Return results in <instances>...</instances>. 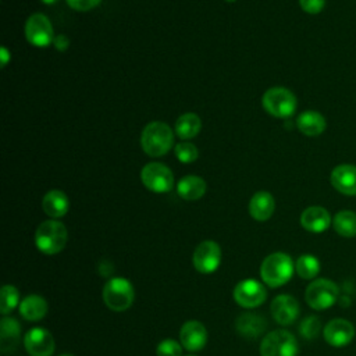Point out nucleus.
I'll return each mask as SVG.
<instances>
[{"label":"nucleus","instance_id":"72a5a7b5","mask_svg":"<svg viewBox=\"0 0 356 356\" xmlns=\"http://www.w3.org/2000/svg\"><path fill=\"white\" fill-rule=\"evenodd\" d=\"M54 43H56V47L58 49V50H65L67 49V46H68V40H67V38L65 36H63V35H58L57 38H54Z\"/></svg>","mask_w":356,"mask_h":356},{"label":"nucleus","instance_id":"f257e3e1","mask_svg":"<svg viewBox=\"0 0 356 356\" xmlns=\"http://www.w3.org/2000/svg\"><path fill=\"white\" fill-rule=\"evenodd\" d=\"M174 143V134L171 128L161 122L153 121L147 124L140 135V145L146 154L152 157L164 156Z\"/></svg>","mask_w":356,"mask_h":356},{"label":"nucleus","instance_id":"58836bf2","mask_svg":"<svg viewBox=\"0 0 356 356\" xmlns=\"http://www.w3.org/2000/svg\"><path fill=\"white\" fill-rule=\"evenodd\" d=\"M191 356H193V355H191Z\"/></svg>","mask_w":356,"mask_h":356},{"label":"nucleus","instance_id":"5701e85b","mask_svg":"<svg viewBox=\"0 0 356 356\" xmlns=\"http://www.w3.org/2000/svg\"><path fill=\"white\" fill-rule=\"evenodd\" d=\"M47 302L39 295H28L19 303V314L28 321H39L47 314Z\"/></svg>","mask_w":356,"mask_h":356},{"label":"nucleus","instance_id":"dca6fc26","mask_svg":"<svg viewBox=\"0 0 356 356\" xmlns=\"http://www.w3.org/2000/svg\"><path fill=\"white\" fill-rule=\"evenodd\" d=\"M331 185L345 196H356V165L339 164L331 171Z\"/></svg>","mask_w":356,"mask_h":356},{"label":"nucleus","instance_id":"2f4dec72","mask_svg":"<svg viewBox=\"0 0 356 356\" xmlns=\"http://www.w3.org/2000/svg\"><path fill=\"white\" fill-rule=\"evenodd\" d=\"M300 8L309 14H318L325 6V0H299Z\"/></svg>","mask_w":356,"mask_h":356},{"label":"nucleus","instance_id":"e433bc0d","mask_svg":"<svg viewBox=\"0 0 356 356\" xmlns=\"http://www.w3.org/2000/svg\"><path fill=\"white\" fill-rule=\"evenodd\" d=\"M60 356H74V355H70V353H67V355H60Z\"/></svg>","mask_w":356,"mask_h":356},{"label":"nucleus","instance_id":"ddd939ff","mask_svg":"<svg viewBox=\"0 0 356 356\" xmlns=\"http://www.w3.org/2000/svg\"><path fill=\"white\" fill-rule=\"evenodd\" d=\"M323 335L328 345L334 348H342L352 342L355 337V327L345 318H334L325 324Z\"/></svg>","mask_w":356,"mask_h":356},{"label":"nucleus","instance_id":"a211bd4d","mask_svg":"<svg viewBox=\"0 0 356 356\" xmlns=\"http://www.w3.org/2000/svg\"><path fill=\"white\" fill-rule=\"evenodd\" d=\"M236 331L249 339L259 338L267 328V321L263 316L254 313H242L235 321Z\"/></svg>","mask_w":356,"mask_h":356},{"label":"nucleus","instance_id":"4c0bfd02","mask_svg":"<svg viewBox=\"0 0 356 356\" xmlns=\"http://www.w3.org/2000/svg\"><path fill=\"white\" fill-rule=\"evenodd\" d=\"M225 1H229V3H232V1H235V0H225Z\"/></svg>","mask_w":356,"mask_h":356},{"label":"nucleus","instance_id":"a878e982","mask_svg":"<svg viewBox=\"0 0 356 356\" xmlns=\"http://www.w3.org/2000/svg\"><path fill=\"white\" fill-rule=\"evenodd\" d=\"M332 225L335 232L341 236H356V213L350 210L338 211L332 218Z\"/></svg>","mask_w":356,"mask_h":356},{"label":"nucleus","instance_id":"393cba45","mask_svg":"<svg viewBox=\"0 0 356 356\" xmlns=\"http://www.w3.org/2000/svg\"><path fill=\"white\" fill-rule=\"evenodd\" d=\"M202 128V121L195 113L182 114L175 122V134L181 139H192L195 138Z\"/></svg>","mask_w":356,"mask_h":356},{"label":"nucleus","instance_id":"f03ea898","mask_svg":"<svg viewBox=\"0 0 356 356\" xmlns=\"http://www.w3.org/2000/svg\"><path fill=\"white\" fill-rule=\"evenodd\" d=\"M68 239L67 228L63 222L57 220H46L40 222L35 232L36 248L44 254H56L61 252Z\"/></svg>","mask_w":356,"mask_h":356},{"label":"nucleus","instance_id":"bb28decb","mask_svg":"<svg viewBox=\"0 0 356 356\" xmlns=\"http://www.w3.org/2000/svg\"><path fill=\"white\" fill-rule=\"evenodd\" d=\"M295 271L300 278L312 280L320 271V261L313 254H300L295 263Z\"/></svg>","mask_w":356,"mask_h":356},{"label":"nucleus","instance_id":"6ab92c4d","mask_svg":"<svg viewBox=\"0 0 356 356\" xmlns=\"http://www.w3.org/2000/svg\"><path fill=\"white\" fill-rule=\"evenodd\" d=\"M21 339V325L13 317H3L0 321V348L3 353L14 352Z\"/></svg>","mask_w":356,"mask_h":356},{"label":"nucleus","instance_id":"9d476101","mask_svg":"<svg viewBox=\"0 0 356 356\" xmlns=\"http://www.w3.org/2000/svg\"><path fill=\"white\" fill-rule=\"evenodd\" d=\"M267 289L256 280H243L236 284L234 289L235 302L246 309H253L264 303Z\"/></svg>","mask_w":356,"mask_h":356},{"label":"nucleus","instance_id":"7ed1b4c3","mask_svg":"<svg viewBox=\"0 0 356 356\" xmlns=\"http://www.w3.org/2000/svg\"><path fill=\"white\" fill-rule=\"evenodd\" d=\"M293 270L295 266L291 256L282 252H275L268 254L263 260L260 267V275L268 286L277 288L291 280Z\"/></svg>","mask_w":356,"mask_h":356},{"label":"nucleus","instance_id":"423d86ee","mask_svg":"<svg viewBox=\"0 0 356 356\" xmlns=\"http://www.w3.org/2000/svg\"><path fill=\"white\" fill-rule=\"evenodd\" d=\"M339 296L338 285L327 278H317L312 281L305 292L307 305L314 310H325L335 305Z\"/></svg>","mask_w":356,"mask_h":356},{"label":"nucleus","instance_id":"4be33fe9","mask_svg":"<svg viewBox=\"0 0 356 356\" xmlns=\"http://www.w3.org/2000/svg\"><path fill=\"white\" fill-rule=\"evenodd\" d=\"M296 127L306 136H318L325 131L327 122L323 114L313 110H307L296 118Z\"/></svg>","mask_w":356,"mask_h":356},{"label":"nucleus","instance_id":"c85d7f7f","mask_svg":"<svg viewBox=\"0 0 356 356\" xmlns=\"http://www.w3.org/2000/svg\"><path fill=\"white\" fill-rule=\"evenodd\" d=\"M320 330H321V323H320V318L316 316H309L303 318L302 323L299 324V332L306 339L317 338L320 334Z\"/></svg>","mask_w":356,"mask_h":356},{"label":"nucleus","instance_id":"473e14b6","mask_svg":"<svg viewBox=\"0 0 356 356\" xmlns=\"http://www.w3.org/2000/svg\"><path fill=\"white\" fill-rule=\"evenodd\" d=\"M68 6L76 11H88L95 8L100 0H67Z\"/></svg>","mask_w":356,"mask_h":356},{"label":"nucleus","instance_id":"c9c22d12","mask_svg":"<svg viewBox=\"0 0 356 356\" xmlns=\"http://www.w3.org/2000/svg\"><path fill=\"white\" fill-rule=\"evenodd\" d=\"M42 3H44V4H53V3H56L57 0H40Z\"/></svg>","mask_w":356,"mask_h":356},{"label":"nucleus","instance_id":"b1692460","mask_svg":"<svg viewBox=\"0 0 356 356\" xmlns=\"http://www.w3.org/2000/svg\"><path fill=\"white\" fill-rule=\"evenodd\" d=\"M177 192L185 200H197L206 192V182L197 175H186L179 179Z\"/></svg>","mask_w":356,"mask_h":356},{"label":"nucleus","instance_id":"2eb2a0df","mask_svg":"<svg viewBox=\"0 0 356 356\" xmlns=\"http://www.w3.org/2000/svg\"><path fill=\"white\" fill-rule=\"evenodd\" d=\"M179 341L186 350H200L204 348L207 342V331L200 321L189 320L181 327Z\"/></svg>","mask_w":356,"mask_h":356},{"label":"nucleus","instance_id":"412c9836","mask_svg":"<svg viewBox=\"0 0 356 356\" xmlns=\"http://www.w3.org/2000/svg\"><path fill=\"white\" fill-rule=\"evenodd\" d=\"M68 207H70V202L67 195L63 191L53 189L43 196L42 209L49 217L54 220L65 216L68 211Z\"/></svg>","mask_w":356,"mask_h":356},{"label":"nucleus","instance_id":"f704fd0d","mask_svg":"<svg viewBox=\"0 0 356 356\" xmlns=\"http://www.w3.org/2000/svg\"><path fill=\"white\" fill-rule=\"evenodd\" d=\"M1 67H4L6 64H7V61H8V50L6 49V47H1Z\"/></svg>","mask_w":356,"mask_h":356},{"label":"nucleus","instance_id":"6e6552de","mask_svg":"<svg viewBox=\"0 0 356 356\" xmlns=\"http://www.w3.org/2000/svg\"><path fill=\"white\" fill-rule=\"evenodd\" d=\"M142 184L152 192L165 193L174 186V175L171 170L161 163H149L140 171Z\"/></svg>","mask_w":356,"mask_h":356},{"label":"nucleus","instance_id":"7c9ffc66","mask_svg":"<svg viewBox=\"0 0 356 356\" xmlns=\"http://www.w3.org/2000/svg\"><path fill=\"white\" fill-rule=\"evenodd\" d=\"M157 356H182V346L174 339H164L156 348Z\"/></svg>","mask_w":356,"mask_h":356},{"label":"nucleus","instance_id":"aec40b11","mask_svg":"<svg viewBox=\"0 0 356 356\" xmlns=\"http://www.w3.org/2000/svg\"><path fill=\"white\" fill-rule=\"evenodd\" d=\"M275 209V202L271 193L266 191L256 192L249 202V213L257 221L268 220Z\"/></svg>","mask_w":356,"mask_h":356},{"label":"nucleus","instance_id":"20e7f679","mask_svg":"<svg viewBox=\"0 0 356 356\" xmlns=\"http://www.w3.org/2000/svg\"><path fill=\"white\" fill-rule=\"evenodd\" d=\"M135 299L132 284L122 278L114 277L108 280L103 288V300L113 312H124L131 307Z\"/></svg>","mask_w":356,"mask_h":356},{"label":"nucleus","instance_id":"f3484780","mask_svg":"<svg viewBox=\"0 0 356 356\" xmlns=\"http://www.w3.org/2000/svg\"><path fill=\"white\" fill-rule=\"evenodd\" d=\"M331 224V216L328 210L321 206H310L300 214V225L313 234L324 232Z\"/></svg>","mask_w":356,"mask_h":356},{"label":"nucleus","instance_id":"39448f33","mask_svg":"<svg viewBox=\"0 0 356 356\" xmlns=\"http://www.w3.org/2000/svg\"><path fill=\"white\" fill-rule=\"evenodd\" d=\"M261 104L270 115L277 118H289L296 110L298 100L289 89L275 86L264 92Z\"/></svg>","mask_w":356,"mask_h":356},{"label":"nucleus","instance_id":"cd10ccee","mask_svg":"<svg viewBox=\"0 0 356 356\" xmlns=\"http://www.w3.org/2000/svg\"><path fill=\"white\" fill-rule=\"evenodd\" d=\"M19 303V292L14 285H4L0 292V313L10 314Z\"/></svg>","mask_w":356,"mask_h":356},{"label":"nucleus","instance_id":"4468645a","mask_svg":"<svg viewBox=\"0 0 356 356\" xmlns=\"http://www.w3.org/2000/svg\"><path fill=\"white\" fill-rule=\"evenodd\" d=\"M273 318L281 324V325H289L295 323V320L299 317L300 313V306L298 300L286 293L278 295L274 298L270 306Z\"/></svg>","mask_w":356,"mask_h":356},{"label":"nucleus","instance_id":"9b49d317","mask_svg":"<svg viewBox=\"0 0 356 356\" xmlns=\"http://www.w3.org/2000/svg\"><path fill=\"white\" fill-rule=\"evenodd\" d=\"M221 263V249L214 241L200 242L193 252V266L202 274L214 273Z\"/></svg>","mask_w":356,"mask_h":356},{"label":"nucleus","instance_id":"0eeeda50","mask_svg":"<svg viewBox=\"0 0 356 356\" xmlns=\"http://www.w3.org/2000/svg\"><path fill=\"white\" fill-rule=\"evenodd\" d=\"M298 352V341L286 330H274L268 332L260 343L261 356H296Z\"/></svg>","mask_w":356,"mask_h":356},{"label":"nucleus","instance_id":"c756f323","mask_svg":"<svg viewBox=\"0 0 356 356\" xmlns=\"http://www.w3.org/2000/svg\"><path fill=\"white\" fill-rule=\"evenodd\" d=\"M175 152V157L184 163V164H188V163H193L197 156H199V152H197V147L191 143V142H181L175 146L174 149Z\"/></svg>","mask_w":356,"mask_h":356},{"label":"nucleus","instance_id":"1a4fd4ad","mask_svg":"<svg viewBox=\"0 0 356 356\" xmlns=\"http://www.w3.org/2000/svg\"><path fill=\"white\" fill-rule=\"evenodd\" d=\"M25 36L36 47H46L54 40L53 26L49 18L40 13L32 14L25 24Z\"/></svg>","mask_w":356,"mask_h":356},{"label":"nucleus","instance_id":"f8f14e48","mask_svg":"<svg viewBox=\"0 0 356 356\" xmlns=\"http://www.w3.org/2000/svg\"><path fill=\"white\" fill-rule=\"evenodd\" d=\"M24 346L31 356H51L56 342L49 330L35 327L24 335Z\"/></svg>","mask_w":356,"mask_h":356}]
</instances>
